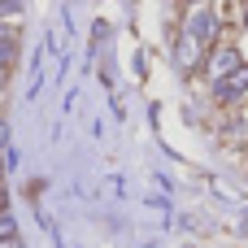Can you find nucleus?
<instances>
[{
	"label": "nucleus",
	"mask_w": 248,
	"mask_h": 248,
	"mask_svg": "<svg viewBox=\"0 0 248 248\" xmlns=\"http://www.w3.org/2000/svg\"><path fill=\"white\" fill-rule=\"evenodd\" d=\"M4 170H9V161H4V153H0V183H4Z\"/></svg>",
	"instance_id": "0eeeda50"
},
{
	"label": "nucleus",
	"mask_w": 248,
	"mask_h": 248,
	"mask_svg": "<svg viewBox=\"0 0 248 248\" xmlns=\"http://www.w3.org/2000/svg\"><path fill=\"white\" fill-rule=\"evenodd\" d=\"M201 52H205V44H196L192 35H183V44H179V52H174V61H179V70H196V61H201Z\"/></svg>",
	"instance_id": "20e7f679"
},
{
	"label": "nucleus",
	"mask_w": 248,
	"mask_h": 248,
	"mask_svg": "<svg viewBox=\"0 0 248 248\" xmlns=\"http://www.w3.org/2000/svg\"><path fill=\"white\" fill-rule=\"evenodd\" d=\"M4 144H9V122L0 118V153H4Z\"/></svg>",
	"instance_id": "39448f33"
},
{
	"label": "nucleus",
	"mask_w": 248,
	"mask_h": 248,
	"mask_svg": "<svg viewBox=\"0 0 248 248\" xmlns=\"http://www.w3.org/2000/svg\"><path fill=\"white\" fill-rule=\"evenodd\" d=\"M240 96H248V65H244V61H240L227 78H218V83H214V100L231 105V100H240Z\"/></svg>",
	"instance_id": "f03ea898"
},
{
	"label": "nucleus",
	"mask_w": 248,
	"mask_h": 248,
	"mask_svg": "<svg viewBox=\"0 0 248 248\" xmlns=\"http://www.w3.org/2000/svg\"><path fill=\"white\" fill-rule=\"evenodd\" d=\"M183 35H192L196 44L214 48V44H218V35H222V17H218V9L192 4V13H187V22H183Z\"/></svg>",
	"instance_id": "f257e3e1"
},
{
	"label": "nucleus",
	"mask_w": 248,
	"mask_h": 248,
	"mask_svg": "<svg viewBox=\"0 0 248 248\" xmlns=\"http://www.w3.org/2000/svg\"><path fill=\"white\" fill-rule=\"evenodd\" d=\"M4 39H17V31H13V26H4V22H0V44H4Z\"/></svg>",
	"instance_id": "423d86ee"
},
{
	"label": "nucleus",
	"mask_w": 248,
	"mask_h": 248,
	"mask_svg": "<svg viewBox=\"0 0 248 248\" xmlns=\"http://www.w3.org/2000/svg\"><path fill=\"white\" fill-rule=\"evenodd\" d=\"M244 57H240V48H231V44H218L214 52H209V61H205V70H209V78L218 83V78H227L235 65H240Z\"/></svg>",
	"instance_id": "7ed1b4c3"
},
{
	"label": "nucleus",
	"mask_w": 248,
	"mask_h": 248,
	"mask_svg": "<svg viewBox=\"0 0 248 248\" xmlns=\"http://www.w3.org/2000/svg\"><path fill=\"white\" fill-rule=\"evenodd\" d=\"M244 31H248V4H244Z\"/></svg>",
	"instance_id": "6e6552de"
},
{
	"label": "nucleus",
	"mask_w": 248,
	"mask_h": 248,
	"mask_svg": "<svg viewBox=\"0 0 248 248\" xmlns=\"http://www.w3.org/2000/svg\"><path fill=\"white\" fill-rule=\"evenodd\" d=\"M187 4H209V0H187Z\"/></svg>",
	"instance_id": "1a4fd4ad"
}]
</instances>
